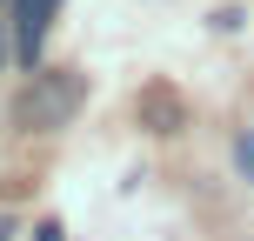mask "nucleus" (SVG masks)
I'll return each instance as SVG.
<instances>
[{"instance_id": "1", "label": "nucleus", "mask_w": 254, "mask_h": 241, "mask_svg": "<svg viewBox=\"0 0 254 241\" xmlns=\"http://www.w3.org/2000/svg\"><path fill=\"white\" fill-rule=\"evenodd\" d=\"M74 107H80V80H74V74H40L34 87L20 94L13 114H20V127H61Z\"/></svg>"}, {"instance_id": "3", "label": "nucleus", "mask_w": 254, "mask_h": 241, "mask_svg": "<svg viewBox=\"0 0 254 241\" xmlns=\"http://www.w3.org/2000/svg\"><path fill=\"white\" fill-rule=\"evenodd\" d=\"M234 167H241V181L254 188V134H241V141H234Z\"/></svg>"}, {"instance_id": "2", "label": "nucleus", "mask_w": 254, "mask_h": 241, "mask_svg": "<svg viewBox=\"0 0 254 241\" xmlns=\"http://www.w3.org/2000/svg\"><path fill=\"white\" fill-rule=\"evenodd\" d=\"M54 13H61V0H13V54L20 61H40V40H47Z\"/></svg>"}, {"instance_id": "4", "label": "nucleus", "mask_w": 254, "mask_h": 241, "mask_svg": "<svg viewBox=\"0 0 254 241\" xmlns=\"http://www.w3.org/2000/svg\"><path fill=\"white\" fill-rule=\"evenodd\" d=\"M34 241H67V235H61V221H40V228H34Z\"/></svg>"}, {"instance_id": "6", "label": "nucleus", "mask_w": 254, "mask_h": 241, "mask_svg": "<svg viewBox=\"0 0 254 241\" xmlns=\"http://www.w3.org/2000/svg\"><path fill=\"white\" fill-rule=\"evenodd\" d=\"M0 241H13V228H7V215H0Z\"/></svg>"}, {"instance_id": "5", "label": "nucleus", "mask_w": 254, "mask_h": 241, "mask_svg": "<svg viewBox=\"0 0 254 241\" xmlns=\"http://www.w3.org/2000/svg\"><path fill=\"white\" fill-rule=\"evenodd\" d=\"M7 47H13V27L0 20V67H7Z\"/></svg>"}]
</instances>
